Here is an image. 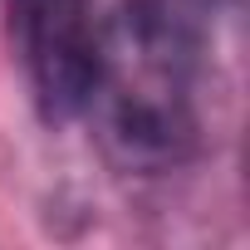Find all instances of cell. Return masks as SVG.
<instances>
[{"instance_id":"7a4b0ae2","label":"cell","mask_w":250,"mask_h":250,"mask_svg":"<svg viewBox=\"0 0 250 250\" xmlns=\"http://www.w3.org/2000/svg\"><path fill=\"white\" fill-rule=\"evenodd\" d=\"M10 30L49 123L88 113L98 79V25L88 0H10Z\"/></svg>"},{"instance_id":"6da1fadb","label":"cell","mask_w":250,"mask_h":250,"mask_svg":"<svg viewBox=\"0 0 250 250\" xmlns=\"http://www.w3.org/2000/svg\"><path fill=\"white\" fill-rule=\"evenodd\" d=\"M196 64L201 35L177 0H128L98 30L88 108H98L103 143L123 167L162 172L196 147Z\"/></svg>"}]
</instances>
